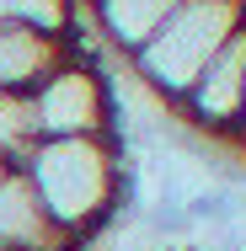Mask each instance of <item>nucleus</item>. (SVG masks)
Masks as SVG:
<instances>
[{
  "label": "nucleus",
  "instance_id": "obj_1",
  "mask_svg": "<svg viewBox=\"0 0 246 251\" xmlns=\"http://www.w3.org/2000/svg\"><path fill=\"white\" fill-rule=\"evenodd\" d=\"M27 182L49 208V219L70 241H91L107 230L118 203L129 193V160L112 134L97 139H38V150L22 160Z\"/></svg>",
  "mask_w": 246,
  "mask_h": 251
},
{
  "label": "nucleus",
  "instance_id": "obj_2",
  "mask_svg": "<svg viewBox=\"0 0 246 251\" xmlns=\"http://www.w3.org/2000/svg\"><path fill=\"white\" fill-rule=\"evenodd\" d=\"M241 27V0H182L150 38L145 49L129 59V70L145 80L166 107L188 97L203 64L225 49V38Z\"/></svg>",
  "mask_w": 246,
  "mask_h": 251
},
{
  "label": "nucleus",
  "instance_id": "obj_3",
  "mask_svg": "<svg viewBox=\"0 0 246 251\" xmlns=\"http://www.w3.org/2000/svg\"><path fill=\"white\" fill-rule=\"evenodd\" d=\"M32 112L43 139H97V134H112V86L102 64L70 53L32 91Z\"/></svg>",
  "mask_w": 246,
  "mask_h": 251
},
{
  "label": "nucleus",
  "instance_id": "obj_4",
  "mask_svg": "<svg viewBox=\"0 0 246 251\" xmlns=\"http://www.w3.org/2000/svg\"><path fill=\"white\" fill-rule=\"evenodd\" d=\"M241 101H246V22L225 38V49L203 64V75L188 86L177 112H182V123L198 139H236Z\"/></svg>",
  "mask_w": 246,
  "mask_h": 251
},
{
  "label": "nucleus",
  "instance_id": "obj_5",
  "mask_svg": "<svg viewBox=\"0 0 246 251\" xmlns=\"http://www.w3.org/2000/svg\"><path fill=\"white\" fill-rule=\"evenodd\" d=\"M75 246L81 241H70L49 219L38 187L27 182V171L11 166L0 176V251H75Z\"/></svg>",
  "mask_w": 246,
  "mask_h": 251
},
{
  "label": "nucleus",
  "instance_id": "obj_6",
  "mask_svg": "<svg viewBox=\"0 0 246 251\" xmlns=\"http://www.w3.org/2000/svg\"><path fill=\"white\" fill-rule=\"evenodd\" d=\"M70 53L75 49H70L64 32H38V27L0 22V91H38Z\"/></svg>",
  "mask_w": 246,
  "mask_h": 251
},
{
  "label": "nucleus",
  "instance_id": "obj_7",
  "mask_svg": "<svg viewBox=\"0 0 246 251\" xmlns=\"http://www.w3.org/2000/svg\"><path fill=\"white\" fill-rule=\"evenodd\" d=\"M177 5L182 0H86V16H91L97 38L107 43V53L134 59Z\"/></svg>",
  "mask_w": 246,
  "mask_h": 251
},
{
  "label": "nucleus",
  "instance_id": "obj_8",
  "mask_svg": "<svg viewBox=\"0 0 246 251\" xmlns=\"http://www.w3.org/2000/svg\"><path fill=\"white\" fill-rule=\"evenodd\" d=\"M38 139H43V128L32 112V91H0V155L11 166H22L38 150Z\"/></svg>",
  "mask_w": 246,
  "mask_h": 251
},
{
  "label": "nucleus",
  "instance_id": "obj_9",
  "mask_svg": "<svg viewBox=\"0 0 246 251\" xmlns=\"http://www.w3.org/2000/svg\"><path fill=\"white\" fill-rule=\"evenodd\" d=\"M0 22H11V27H38V32H70L75 0H0Z\"/></svg>",
  "mask_w": 246,
  "mask_h": 251
},
{
  "label": "nucleus",
  "instance_id": "obj_10",
  "mask_svg": "<svg viewBox=\"0 0 246 251\" xmlns=\"http://www.w3.org/2000/svg\"><path fill=\"white\" fill-rule=\"evenodd\" d=\"M236 145L246 150V101H241V128H236Z\"/></svg>",
  "mask_w": 246,
  "mask_h": 251
},
{
  "label": "nucleus",
  "instance_id": "obj_11",
  "mask_svg": "<svg viewBox=\"0 0 246 251\" xmlns=\"http://www.w3.org/2000/svg\"><path fill=\"white\" fill-rule=\"evenodd\" d=\"M5 171H11V160H5V155H0V176H5Z\"/></svg>",
  "mask_w": 246,
  "mask_h": 251
},
{
  "label": "nucleus",
  "instance_id": "obj_12",
  "mask_svg": "<svg viewBox=\"0 0 246 251\" xmlns=\"http://www.w3.org/2000/svg\"><path fill=\"white\" fill-rule=\"evenodd\" d=\"M241 22H246V0H241Z\"/></svg>",
  "mask_w": 246,
  "mask_h": 251
}]
</instances>
